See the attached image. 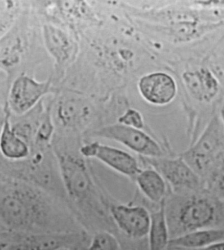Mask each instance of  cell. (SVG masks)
<instances>
[{"mask_svg": "<svg viewBox=\"0 0 224 250\" xmlns=\"http://www.w3.org/2000/svg\"><path fill=\"white\" fill-rule=\"evenodd\" d=\"M112 217L120 229L134 239L148 236L150 213L142 206L119 205L112 206Z\"/></svg>", "mask_w": 224, "mask_h": 250, "instance_id": "52a82bcc", "label": "cell"}, {"mask_svg": "<svg viewBox=\"0 0 224 250\" xmlns=\"http://www.w3.org/2000/svg\"><path fill=\"white\" fill-rule=\"evenodd\" d=\"M182 250H224V241L216 242V243L212 244L211 245L202 248H199V249Z\"/></svg>", "mask_w": 224, "mask_h": 250, "instance_id": "d6986e66", "label": "cell"}, {"mask_svg": "<svg viewBox=\"0 0 224 250\" xmlns=\"http://www.w3.org/2000/svg\"><path fill=\"white\" fill-rule=\"evenodd\" d=\"M95 136L119 142L146 158H158L166 154L159 144L140 129L123 124L109 125L97 130Z\"/></svg>", "mask_w": 224, "mask_h": 250, "instance_id": "277c9868", "label": "cell"}, {"mask_svg": "<svg viewBox=\"0 0 224 250\" xmlns=\"http://www.w3.org/2000/svg\"><path fill=\"white\" fill-rule=\"evenodd\" d=\"M146 159L152 168L163 177L173 193H191L205 188L201 178L181 156Z\"/></svg>", "mask_w": 224, "mask_h": 250, "instance_id": "3957f363", "label": "cell"}, {"mask_svg": "<svg viewBox=\"0 0 224 250\" xmlns=\"http://www.w3.org/2000/svg\"><path fill=\"white\" fill-rule=\"evenodd\" d=\"M69 250L67 249V248H64V249H61V250Z\"/></svg>", "mask_w": 224, "mask_h": 250, "instance_id": "7402d4cb", "label": "cell"}, {"mask_svg": "<svg viewBox=\"0 0 224 250\" xmlns=\"http://www.w3.org/2000/svg\"><path fill=\"white\" fill-rule=\"evenodd\" d=\"M224 241V228L205 229L189 232L170 240L169 248L194 250Z\"/></svg>", "mask_w": 224, "mask_h": 250, "instance_id": "7c38bea8", "label": "cell"}, {"mask_svg": "<svg viewBox=\"0 0 224 250\" xmlns=\"http://www.w3.org/2000/svg\"><path fill=\"white\" fill-rule=\"evenodd\" d=\"M49 86V82L38 83L28 77L17 79L11 90L10 103L13 110L19 113L28 110L45 95Z\"/></svg>", "mask_w": 224, "mask_h": 250, "instance_id": "9c48e42d", "label": "cell"}, {"mask_svg": "<svg viewBox=\"0 0 224 250\" xmlns=\"http://www.w3.org/2000/svg\"><path fill=\"white\" fill-rule=\"evenodd\" d=\"M59 163L69 195L78 199L86 197L90 191L92 182L84 163L71 157H61Z\"/></svg>", "mask_w": 224, "mask_h": 250, "instance_id": "ba28073f", "label": "cell"}, {"mask_svg": "<svg viewBox=\"0 0 224 250\" xmlns=\"http://www.w3.org/2000/svg\"><path fill=\"white\" fill-rule=\"evenodd\" d=\"M80 153L84 157L98 159L110 168L130 178L136 179L142 171L138 161L130 153L98 142L83 146Z\"/></svg>", "mask_w": 224, "mask_h": 250, "instance_id": "8992f818", "label": "cell"}, {"mask_svg": "<svg viewBox=\"0 0 224 250\" xmlns=\"http://www.w3.org/2000/svg\"><path fill=\"white\" fill-rule=\"evenodd\" d=\"M179 156L204 183L224 163V125L217 117L204 130L194 145Z\"/></svg>", "mask_w": 224, "mask_h": 250, "instance_id": "7a4b0ae2", "label": "cell"}, {"mask_svg": "<svg viewBox=\"0 0 224 250\" xmlns=\"http://www.w3.org/2000/svg\"><path fill=\"white\" fill-rule=\"evenodd\" d=\"M1 151L5 157L11 160L26 158L29 154L28 146L11 129L7 117L1 131Z\"/></svg>", "mask_w": 224, "mask_h": 250, "instance_id": "2e32d148", "label": "cell"}, {"mask_svg": "<svg viewBox=\"0 0 224 250\" xmlns=\"http://www.w3.org/2000/svg\"><path fill=\"white\" fill-rule=\"evenodd\" d=\"M35 211L33 198L26 192L15 190L1 197L0 215L7 228L21 229L32 224Z\"/></svg>", "mask_w": 224, "mask_h": 250, "instance_id": "5b68a950", "label": "cell"}, {"mask_svg": "<svg viewBox=\"0 0 224 250\" xmlns=\"http://www.w3.org/2000/svg\"><path fill=\"white\" fill-rule=\"evenodd\" d=\"M119 123L140 130L144 128V126L142 117L134 109L127 110L126 113L119 119Z\"/></svg>", "mask_w": 224, "mask_h": 250, "instance_id": "ac0fdd59", "label": "cell"}, {"mask_svg": "<svg viewBox=\"0 0 224 250\" xmlns=\"http://www.w3.org/2000/svg\"><path fill=\"white\" fill-rule=\"evenodd\" d=\"M183 79L189 90L197 99L208 101L217 92V83L207 70L186 73Z\"/></svg>", "mask_w": 224, "mask_h": 250, "instance_id": "9a60e30c", "label": "cell"}, {"mask_svg": "<svg viewBox=\"0 0 224 250\" xmlns=\"http://www.w3.org/2000/svg\"><path fill=\"white\" fill-rule=\"evenodd\" d=\"M222 120H223V123L224 125V106L223 107V109H222Z\"/></svg>", "mask_w": 224, "mask_h": 250, "instance_id": "ffe728a7", "label": "cell"}, {"mask_svg": "<svg viewBox=\"0 0 224 250\" xmlns=\"http://www.w3.org/2000/svg\"><path fill=\"white\" fill-rule=\"evenodd\" d=\"M80 234H46L28 236L6 250H60L73 245L80 239Z\"/></svg>", "mask_w": 224, "mask_h": 250, "instance_id": "8fae6325", "label": "cell"}, {"mask_svg": "<svg viewBox=\"0 0 224 250\" xmlns=\"http://www.w3.org/2000/svg\"><path fill=\"white\" fill-rule=\"evenodd\" d=\"M136 181L141 192L151 203L160 205L167 198L169 186L161 174L154 168L142 170L136 176Z\"/></svg>", "mask_w": 224, "mask_h": 250, "instance_id": "4fadbf2b", "label": "cell"}, {"mask_svg": "<svg viewBox=\"0 0 224 250\" xmlns=\"http://www.w3.org/2000/svg\"><path fill=\"white\" fill-rule=\"evenodd\" d=\"M165 211L171 239L198 230L224 228V200L206 188L181 194L169 190Z\"/></svg>", "mask_w": 224, "mask_h": 250, "instance_id": "6da1fadb", "label": "cell"}, {"mask_svg": "<svg viewBox=\"0 0 224 250\" xmlns=\"http://www.w3.org/2000/svg\"><path fill=\"white\" fill-rule=\"evenodd\" d=\"M139 87L143 97L154 104H165L174 98L176 85L169 75L154 73L144 77Z\"/></svg>", "mask_w": 224, "mask_h": 250, "instance_id": "30bf717a", "label": "cell"}, {"mask_svg": "<svg viewBox=\"0 0 224 250\" xmlns=\"http://www.w3.org/2000/svg\"><path fill=\"white\" fill-rule=\"evenodd\" d=\"M221 196H222V198H223V199L224 200V192L222 194Z\"/></svg>", "mask_w": 224, "mask_h": 250, "instance_id": "44dd1931", "label": "cell"}, {"mask_svg": "<svg viewBox=\"0 0 224 250\" xmlns=\"http://www.w3.org/2000/svg\"><path fill=\"white\" fill-rule=\"evenodd\" d=\"M165 200L158 205L156 210L150 213L148 236L149 250H165L169 248L171 235L166 215Z\"/></svg>", "mask_w": 224, "mask_h": 250, "instance_id": "5bb4252c", "label": "cell"}, {"mask_svg": "<svg viewBox=\"0 0 224 250\" xmlns=\"http://www.w3.org/2000/svg\"><path fill=\"white\" fill-rule=\"evenodd\" d=\"M117 238L108 232H100L93 237L88 250H119Z\"/></svg>", "mask_w": 224, "mask_h": 250, "instance_id": "e0dca14e", "label": "cell"}]
</instances>
